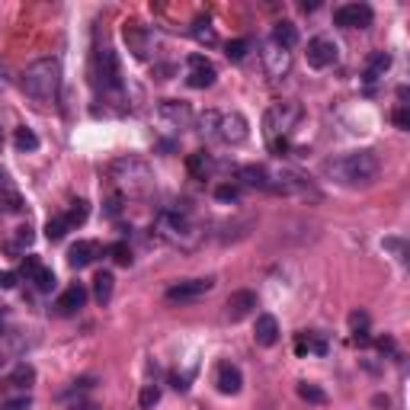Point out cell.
Segmentation results:
<instances>
[{"label": "cell", "mask_w": 410, "mask_h": 410, "mask_svg": "<svg viewBox=\"0 0 410 410\" xmlns=\"http://www.w3.org/2000/svg\"><path fill=\"white\" fill-rule=\"evenodd\" d=\"M295 352H298V356H305V352H318V356H324L327 340L321 334H314V330H302V334L295 336Z\"/></svg>", "instance_id": "7402d4cb"}, {"label": "cell", "mask_w": 410, "mask_h": 410, "mask_svg": "<svg viewBox=\"0 0 410 410\" xmlns=\"http://www.w3.org/2000/svg\"><path fill=\"white\" fill-rule=\"evenodd\" d=\"M17 285V273H0V289H13Z\"/></svg>", "instance_id": "b9f144b4"}, {"label": "cell", "mask_w": 410, "mask_h": 410, "mask_svg": "<svg viewBox=\"0 0 410 410\" xmlns=\"http://www.w3.org/2000/svg\"><path fill=\"white\" fill-rule=\"evenodd\" d=\"M96 84L103 87V93L122 96V71H119V58L112 49L96 51Z\"/></svg>", "instance_id": "8992f818"}, {"label": "cell", "mask_w": 410, "mask_h": 410, "mask_svg": "<svg viewBox=\"0 0 410 410\" xmlns=\"http://www.w3.org/2000/svg\"><path fill=\"white\" fill-rule=\"evenodd\" d=\"M186 167H189V173H193V176L205 180V176H212V173H215V160H212V154L196 151V154H189V160H186Z\"/></svg>", "instance_id": "d4e9b609"}, {"label": "cell", "mask_w": 410, "mask_h": 410, "mask_svg": "<svg viewBox=\"0 0 410 410\" xmlns=\"http://www.w3.org/2000/svg\"><path fill=\"white\" fill-rule=\"evenodd\" d=\"M218 116H221V112H215V109H205V112H202V119H199V132L202 135H215Z\"/></svg>", "instance_id": "8d00e7d4"}, {"label": "cell", "mask_w": 410, "mask_h": 410, "mask_svg": "<svg viewBox=\"0 0 410 410\" xmlns=\"http://www.w3.org/2000/svg\"><path fill=\"white\" fill-rule=\"evenodd\" d=\"M157 119H160V126L170 128V132H183V128H189V122H193V109L183 100H160Z\"/></svg>", "instance_id": "ba28073f"}, {"label": "cell", "mask_w": 410, "mask_h": 410, "mask_svg": "<svg viewBox=\"0 0 410 410\" xmlns=\"http://www.w3.org/2000/svg\"><path fill=\"white\" fill-rule=\"evenodd\" d=\"M215 77H218V71H215V65H212L205 55H189L186 58V84L189 87H196V90H205V87H212L215 84Z\"/></svg>", "instance_id": "30bf717a"}, {"label": "cell", "mask_w": 410, "mask_h": 410, "mask_svg": "<svg viewBox=\"0 0 410 410\" xmlns=\"http://www.w3.org/2000/svg\"><path fill=\"white\" fill-rule=\"evenodd\" d=\"M17 244H19V247H23V244L29 247V244H33V228H29V225L17 228Z\"/></svg>", "instance_id": "ab89813d"}, {"label": "cell", "mask_w": 410, "mask_h": 410, "mask_svg": "<svg viewBox=\"0 0 410 410\" xmlns=\"http://www.w3.org/2000/svg\"><path fill=\"white\" fill-rule=\"evenodd\" d=\"M87 298H90V292H87V285L74 282L67 285L65 292L58 295V302H55V311H58L61 318H71V314H77V311L87 305Z\"/></svg>", "instance_id": "5bb4252c"}, {"label": "cell", "mask_w": 410, "mask_h": 410, "mask_svg": "<svg viewBox=\"0 0 410 410\" xmlns=\"http://www.w3.org/2000/svg\"><path fill=\"white\" fill-rule=\"evenodd\" d=\"M378 170H382L378 154L368 151V148H362V151H346V154L330 157L324 164V173L343 186H368L378 176Z\"/></svg>", "instance_id": "6da1fadb"}, {"label": "cell", "mask_w": 410, "mask_h": 410, "mask_svg": "<svg viewBox=\"0 0 410 410\" xmlns=\"http://www.w3.org/2000/svg\"><path fill=\"white\" fill-rule=\"evenodd\" d=\"M67 410H100V404L96 401H77V404H71Z\"/></svg>", "instance_id": "7bdbcfd3"}, {"label": "cell", "mask_w": 410, "mask_h": 410, "mask_svg": "<svg viewBox=\"0 0 410 410\" xmlns=\"http://www.w3.org/2000/svg\"><path fill=\"white\" fill-rule=\"evenodd\" d=\"M350 327H352V340L356 343H368V314L366 311H352L350 314Z\"/></svg>", "instance_id": "4316f807"}, {"label": "cell", "mask_w": 410, "mask_h": 410, "mask_svg": "<svg viewBox=\"0 0 410 410\" xmlns=\"http://www.w3.org/2000/svg\"><path fill=\"white\" fill-rule=\"evenodd\" d=\"M215 385L221 394H237L244 385V375H241V368L234 366V362H221L215 372Z\"/></svg>", "instance_id": "2e32d148"}, {"label": "cell", "mask_w": 410, "mask_h": 410, "mask_svg": "<svg viewBox=\"0 0 410 410\" xmlns=\"http://www.w3.org/2000/svg\"><path fill=\"white\" fill-rule=\"evenodd\" d=\"M340 58V45L330 39V35H314L308 42V65L324 71V67H334Z\"/></svg>", "instance_id": "8fae6325"}, {"label": "cell", "mask_w": 410, "mask_h": 410, "mask_svg": "<svg viewBox=\"0 0 410 410\" xmlns=\"http://www.w3.org/2000/svg\"><path fill=\"white\" fill-rule=\"evenodd\" d=\"M298 398L308 404H327L324 388H318L314 382H298Z\"/></svg>", "instance_id": "f1b7e54d"}, {"label": "cell", "mask_w": 410, "mask_h": 410, "mask_svg": "<svg viewBox=\"0 0 410 410\" xmlns=\"http://www.w3.org/2000/svg\"><path fill=\"white\" fill-rule=\"evenodd\" d=\"M19 87L29 100L35 103H55L61 90V65L58 58H39L23 71Z\"/></svg>", "instance_id": "7a4b0ae2"}, {"label": "cell", "mask_w": 410, "mask_h": 410, "mask_svg": "<svg viewBox=\"0 0 410 410\" xmlns=\"http://www.w3.org/2000/svg\"><path fill=\"white\" fill-rule=\"evenodd\" d=\"M96 257H100V247H96V241H77V244H71V250H67V263H71L74 269L90 266Z\"/></svg>", "instance_id": "d6986e66"}, {"label": "cell", "mask_w": 410, "mask_h": 410, "mask_svg": "<svg viewBox=\"0 0 410 410\" xmlns=\"http://www.w3.org/2000/svg\"><path fill=\"white\" fill-rule=\"evenodd\" d=\"M215 289V279H186V282H173L164 292L170 305H186V302H196L202 295H209Z\"/></svg>", "instance_id": "9c48e42d"}, {"label": "cell", "mask_w": 410, "mask_h": 410, "mask_svg": "<svg viewBox=\"0 0 410 410\" xmlns=\"http://www.w3.org/2000/svg\"><path fill=\"white\" fill-rule=\"evenodd\" d=\"M237 180L244 186H250V189H266L269 193V170L263 164H244V167H237Z\"/></svg>", "instance_id": "ffe728a7"}, {"label": "cell", "mask_w": 410, "mask_h": 410, "mask_svg": "<svg viewBox=\"0 0 410 410\" xmlns=\"http://www.w3.org/2000/svg\"><path fill=\"white\" fill-rule=\"evenodd\" d=\"M388 67H391V55H388V51H375V55L368 58V65H366V84L368 87L378 84V80L385 77Z\"/></svg>", "instance_id": "cb8c5ba5"}, {"label": "cell", "mask_w": 410, "mask_h": 410, "mask_svg": "<svg viewBox=\"0 0 410 410\" xmlns=\"http://www.w3.org/2000/svg\"><path fill=\"white\" fill-rule=\"evenodd\" d=\"M394 126H398V128H410V112H407V106H398V109H394Z\"/></svg>", "instance_id": "f35d334b"}, {"label": "cell", "mask_w": 410, "mask_h": 410, "mask_svg": "<svg viewBox=\"0 0 410 410\" xmlns=\"http://www.w3.org/2000/svg\"><path fill=\"white\" fill-rule=\"evenodd\" d=\"M253 311H257V292H250V289L231 292V298H228V321H244Z\"/></svg>", "instance_id": "9a60e30c"}, {"label": "cell", "mask_w": 410, "mask_h": 410, "mask_svg": "<svg viewBox=\"0 0 410 410\" xmlns=\"http://www.w3.org/2000/svg\"><path fill=\"white\" fill-rule=\"evenodd\" d=\"M112 289H116V279H112V273H96V279H93V298L100 305H109V298H112Z\"/></svg>", "instance_id": "484cf974"}, {"label": "cell", "mask_w": 410, "mask_h": 410, "mask_svg": "<svg viewBox=\"0 0 410 410\" xmlns=\"http://www.w3.org/2000/svg\"><path fill=\"white\" fill-rule=\"evenodd\" d=\"M247 51H250V42H247V39H234V42L225 45L228 61H244L247 58Z\"/></svg>", "instance_id": "e575fe53"}, {"label": "cell", "mask_w": 410, "mask_h": 410, "mask_svg": "<svg viewBox=\"0 0 410 410\" xmlns=\"http://www.w3.org/2000/svg\"><path fill=\"white\" fill-rule=\"evenodd\" d=\"M87 215H90V202H87V199L71 202V209L65 212V218H67V225H71V228L84 225V221H87Z\"/></svg>", "instance_id": "83f0119b"}, {"label": "cell", "mask_w": 410, "mask_h": 410, "mask_svg": "<svg viewBox=\"0 0 410 410\" xmlns=\"http://www.w3.org/2000/svg\"><path fill=\"white\" fill-rule=\"evenodd\" d=\"M215 138H221L225 144L237 148L250 138V122L241 116V112H221L218 116V128H215Z\"/></svg>", "instance_id": "52a82bcc"}, {"label": "cell", "mask_w": 410, "mask_h": 410, "mask_svg": "<svg viewBox=\"0 0 410 410\" xmlns=\"http://www.w3.org/2000/svg\"><path fill=\"white\" fill-rule=\"evenodd\" d=\"M263 71H266L269 80H282V77L292 71V51L266 42L263 45Z\"/></svg>", "instance_id": "4fadbf2b"}, {"label": "cell", "mask_w": 410, "mask_h": 410, "mask_svg": "<svg viewBox=\"0 0 410 410\" xmlns=\"http://www.w3.org/2000/svg\"><path fill=\"white\" fill-rule=\"evenodd\" d=\"M215 199L225 202V205H237V202H241V186L237 183H218L215 186Z\"/></svg>", "instance_id": "f546056e"}, {"label": "cell", "mask_w": 410, "mask_h": 410, "mask_svg": "<svg viewBox=\"0 0 410 410\" xmlns=\"http://www.w3.org/2000/svg\"><path fill=\"white\" fill-rule=\"evenodd\" d=\"M298 29H295V23H289V19H282V23H276L273 26V39L269 42L273 45H279V49H285V51H292L295 45H298Z\"/></svg>", "instance_id": "44dd1931"}, {"label": "cell", "mask_w": 410, "mask_h": 410, "mask_svg": "<svg viewBox=\"0 0 410 410\" xmlns=\"http://www.w3.org/2000/svg\"><path fill=\"white\" fill-rule=\"evenodd\" d=\"M157 234L164 237V241H170L173 247L193 250L196 244H199L202 231L186 209H160L157 212Z\"/></svg>", "instance_id": "3957f363"}, {"label": "cell", "mask_w": 410, "mask_h": 410, "mask_svg": "<svg viewBox=\"0 0 410 410\" xmlns=\"http://www.w3.org/2000/svg\"><path fill=\"white\" fill-rule=\"evenodd\" d=\"M372 19H375V13H372V7L368 3H343V7L334 10V23L343 26V29H366V26H372Z\"/></svg>", "instance_id": "7c38bea8"}, {"label": "cell", "mask_w": 410, "mask_h": 410, "mask_svg": "<svg viewBox=\"0 0 410 410\" xmlns=\"http://www.w3.org/2000/svg\"><path fill=\"white\" fill-rule=\"evenodd\" d=\"M157 401H160V388H157V385H144L142 394H138V407H142V410H151Z\"/></svg>", "instance_id": "d590c367"}, {"label": "cell", "mask_w": 410, "mask_h": 410, "mask_svg": "<svg viewBox=\"0 0 410 410\" xmlns=\"http://www.w3.org/2000/svg\"><path fill=\"white\" fill-rule=\"evenodd\" d=\"M13 142H17L19 151H35V148H39V135H35L33 128H17V138H13Z\"/></svg>", "instance_id": "d6a6232c"}, {"label": "cell", "mask_w": 410, "mask_h": 410, "mask_svg": "<svg viewBox=\"0 0 410 410\" xmlns=\"http://www.w3.org/2000/svg\"><path fill=\"white\" fill-rule=\"evenodd\" d=\"M385 247H391V250L398 253V259H404V244L401 241H385Z\"/></svg>", "instance_id": "ee69618b"}, {"label": "cell", "mask_w": 410, "mask_h": 410, "mask_svg": "<svg viewBox=\"0 0 410 410\" xmlns=\"http://www.w3.org/2000/svg\"><path fill=\"white\" fill-rule=\"evenodd\" d=\"M29 282H35V289H39V292H51L58 279H55V273H51L49 266H39L33 276H29Z\"/></svg>", "instance_id": "4dcf8cb0"}, {"label": "cell", "mask_w": 410, "mask_h": 410, "mask_svg": "<svg viewBox=\"0 0 410 410\" xmlns=\"http://www.w3.org/2000/svg\"><path fill=\"white\" fill-rule=\"evenodd\" d=\"M67 231H71V225H67V218H65V215L49 218V225H45V237H49V241H61Z\"/></svg>", "instance_id": "1f68e13d"}, {"label": "cell", "mask_w": 410, "mask_h": 410, "mask_svg": "<svg viewBox=\"0 0 410 410\" xmlns=\"http://www.w3.org/2000/svg\"><path fill=\"white\" fill-rule=\"evenodd\" d=\"M33 382H35V368L29 366V362H19V366L13 368L7 378H3V391H19V394H26Z\"/></svg>", "instance_id": "ac0fdd59"}, {"label": "cell", "mask_w": 410, "mask_h": 410, "mask_svg": "<svg viewBox=\"0 0 410 410\" xmlns=\"http://www.w3.org/2000/svg\"><path fill=\"white\" fill-rule=\"evenodd\" d=\"M109 180H116L119 186H128V189H142V186H148L154 180V170L148 160L142 157H132V154H126V157H116L112 164H109Z\"/></svg>", "instance_id": "5b68a950"}, {"label": "cell", "mask_w": 410, "mask_h": 410, "mask_svg": "<svg viewBox=\"0 0 410 410\" xmlns=\"http://www.w3.org/2000/svg\"><path fill=\"white\" fill-rule=\"evenodd\" d=\"M189 33H193V39L199 45H205V49H215V45H218V33H215V26H212L209 17H196Z\"/></svg>", "instance_id": "603a6c76"}, {"label": "cell", "mask_w": 410, "mask_h": 410, "mask_svg": "<svg viewBox=\"0 0 410 410\" xmlns=\"http://www.w3.org/2000/svg\"><path fill=\"white\" fill-rule=\"evenodd\" d=\"M302 106L292 100H282V103H273L266 109V116H263V135H266L269 142H285L289 135L295 132V126L302 122Z\"/></svg>", "instance_id": "277c9868"}, {"label": "cell", "mask_w": 410, "mask_h": 410, "mask_svg": "<svg viewBox=\"0 0 410 410\" xmlns=\"http://www.w3.org/2000/svg\"><path fill=\"white\" fill-rule=\"evenodd\" d=\"M253 340H257L259 346H276L279 343V321L273 318V314H257Z\"/></svg>", "instance_id": "e0dca14e"}, {"label": "cell", "mask_w": 410, "mask_h": 410, "mask_svg": "<svg viewBox=\"0 0 410 410\" xmlns=\"http://www.w3.org/2000/svg\"><path fill=\"white\" fill-rule=\"evenodd\" d=\"M33 407V398L29 394H17V398H10V401H0V410H29Z\"/></svg>", "instance_id": "74e56055"}, {"label": "cell", "mask_w": 410, "mask_h": 410, "mask_svg": "<svg viewBox=\"0 0 410 410\" xmlns=\"http://www.w3.org/2000/svg\"><path fill=\"white\" fill-rule=\"evenodd\" d=\"M39 266H42V263H39V259H35V257H26V259H23V276L29 279V276H33V273H35V269H39Z\"/></svg>", "instance_id": "60d3db41"}, {"label": "cell", "mask_w": 410, "mask_h": 410, "mask_svg": "<svg viewBox=\"0 0 410 410\" xmlns=\"http://www.w3.org/2000/svg\"><path fill=\"white\" fill-rule=\"evenodd\" d=\"M109 257H112V263H119V266H132V250H128L126 241L112 244V247H109Z\"/></svg>", "instance_id": "836d02e7"}, {"label": "cell", "mask_w": 410, "mask_h": 410, "mask_svg": "<svg viewBox=\"0 0 410 410\" xmlns=\"http://www.w3.org/2000/svg\"><path fill=\"white\" fill-rule=\"evenodd\" d=\"M378 350H382V352H394V340H391V336H382V340H378Z\"/></svg>", "instance_id": "f6af8a7d"}]
</instances>
